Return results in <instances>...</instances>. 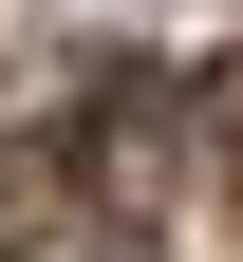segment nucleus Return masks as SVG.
<instances>
[]
</instances>
